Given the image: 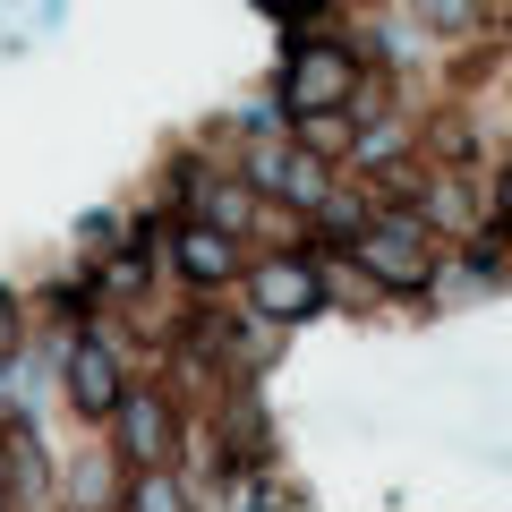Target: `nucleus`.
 Wrapping results in <instances>:
<instances>
[{"instance_id":"obj_7","label":"nucleus","mask_w":512,"mask_h":512,"mask_svg":"<svg viewBox=\"0 0 512 512\" xmlns=\"http://www.w3.org/2000/svg\"><path fill=\"white\" fill-rule=\"evenodd\" d=\"M180 265H188V282H231V231H180Z\"/></svg>"},{"instance_id":"obj_6","label":"nucleus","mask_w":512,"mask_h":512,"mask_svg":"<svg viewBox=\"0 0 512 512\" xmlns=\"http://www.w3.org/2000/svg\"><path fill=\"white\" fill-rule=\"evenodd\" d=\"M256 180L274 188V197H291V205H325V163H316V154L265 146V154H256Z\"/></svg>"},{"instance_id":"obj_4","label":"nucleus","mask_w":512,"mask_h":512,"mask_svg":"<svg viewBox=\"0 0 512 512\" xmlns=\"http://www.w3.org/2000/svg\"><path fill=\"white\" fill-rule=\"evenodd\" d=\"M69 402L86 410V419H111V410H120V367H111L103 342H77L69 350Z\"/></svg>"},{"instance_id":"obj_3","label":"nucleus","mask_w":512,"mask_h":512,"mask_svg":"<svg viewBox=\"0 0 512 512\" xmlns=\"http://www.w3.org/2000/svg\"><path fill=\"white\" fill-rule=\"evenodd\" d=\"M248 291H256V316H265V325H291V316L316 308V274L299 265V256H265Z\"/></svg>"},{"instance_id":"obj_8","label":"nucleus","mask_w":512,"mask_h":512,"mask_svg":"<svg viewBox=\"0 0 512 512\" xmlns=\"http://www.w3.org/2000/svg\"><path fill=\"white\" fill-rule=\"evenodd\" d=\"M137 512H188V504H180V487H171L163 470H146L137 478Z\"/></svg>"},{"instance_id":"obj_5","label":"nucleus","mask_w":512,"mask_h":512,"mask_svg":"<svg viewBox=\"0 0 512 512\" xmlns=\"http://www.w3.org/2000/svg\"><path fill=\"white\" fill-rule=\"evenodd\" d=\"M120 444H128V461H163L171 453V410L154 402V393H120Z\"/></svg>"},{"instance_id":"obj_9","label":"nucleus","mask_w":512,"mask_h":512,"mask_svg":"<svg viewBox=\"0 0 512 512\" xmlns=\"http://www.w3.org/2000/svg\"><path fill=\"white\" fill-rule=\"evenodd\" d=\"M18 342V308H9V299H0V350Z\"/></svg>"},{"instance_id":"obj_1","label":"nucleus","mask_w":512,"mask_h":512,"mask_svg":"<svg viewBox=\"0 0 512 512\" xmlns=\"http://www.w3.org/2000/svg\"><path fill=\"white\" fill-rule=\"evenodd\" d=\"M350 86H359V69H350L342 43H299L291 69H282V94H291L299 120H325V111H342Z\"/></svg>"},{"instance_id":"obj_2","label":"nucleus","mask_w":512,"mask_h":512,"mask_svg":"<svg viewBox=\"0 0 512 512\" xmlns=\"http://www.w3.org/2000/svg\"><path fill=\"white\" fill-rule=\"evenodd\" d=\"M359 256H367V274L393 282V291H427V274H436V239L419 222H359Z\"/></svg>"}]
</instances>
